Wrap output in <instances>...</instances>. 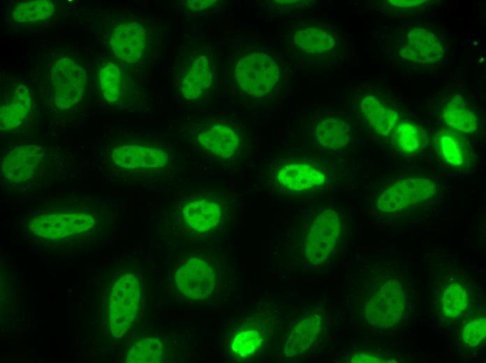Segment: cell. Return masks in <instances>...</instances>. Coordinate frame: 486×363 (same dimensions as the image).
Masks as SVG:
<instances>
[{
  "label": "cell",
  "instance_id": "cell-15",
  "mask_svg": "<svg viewBox=\"0 0 486 363\" xmlns=\"http://www.w3.org/2000/svg\"><path fill=\"white\" fill-rule=\"evenodd\" d=\"M293 50L303 57L322 59L337 47L335 35L329 29L318 25H301L295 28L290 35Z\"/></svg>",
  "mask_w": 486,
  "mask_h": 363
},
{
  "label": "cell",
  "instance_id": "cell-33",
  "mask_svg": "<svg viewBox=\"0 0 486 363\" xmlns=\"http://www.w3.org/2000/svg\"><path fill=\"white\" fill-rule=\"evenodd\" d=\"M389 4L394 6H399V7H409V6H418L420 4H422L424 2H426V1H422V0H408V1H388Z\"/></svg>",
  "mask_w": 486,
  "mask_h": 363
},
{
  "label": "cell",
  "instance_id": "cell-21",
  "mask_svg": "<svg viewBox=\"0 0 486 363\" xmlns=\"http://www.w3.org/2000/svg\"><path fill=\"white\" fill-rule=\"evenodd\" d=\"M442 118L453 131L470 133L478 127V117L460 95H455L446 104Z\"/></svg>",
  "mask_w": 486,
  "mask_h": 363
},
{
  "label": "cell",
  "instance_id": "cell-26",
  "mask_svg": "<svg viewBox=\"0 0 486 363\" xmlns=\"http://www.w3.org/2000/svg\"><path fill=\"white\" fill-rule=\"evenodd\" d=\"M470 296L464 286L459 283L448 285L441 297V314L450 319L462 315L469 305Z\"/></svg>",
  "mask_w": 486,
  "mask_h": 363
},
{
  "label": "cell",
  "instance_id": "cell-2",
  "mask_svg": "<svg viewBox=\"0 0 486 363\" xmlns=\"http://www.w3.org/2000/svg\"><path fill=\"white\" fill-rule=\"evenodd\" d=\"M97 218L87 209H57L40 212L32 215L27 229L36 238L58 243L81 237L97 225Z\"/></svg>",
  "mask_w": 486,
  "mask_h": 363
},
{
  "label": "cell",
  "instance_id": "cell-32",
  "mask_svg": "<svg viewBox=\"0 0 486 363\" xmlns=\"http://www.w3.org/2000/svg\"><path fill=\"white\" fill-rule=\"evenodd\" d=\"M351 362H385L382 359L376 357L374 355L362 352L355 354L348 360Z\"/></svg>",
  "mask_w": 486,
  "mask_h": 363
},
{
  "label": "cell",
  "instance_id": "cell-29",
  "mask_svg": "<svg viewBox=\"0 0 486 363\" xmlns=\"http://www.w3.org/2000/svg\"><path fill=\"white\" fill-rule=\"evenodd\" d=\"M54 12V5L50 1H25L15 7L12 17L18 22H40L49 19Z\"/></svg>",
  "mask_w": 486,
  "mask_h": 363
},
{
  "label": "cell",
  "instance_id": "cell-11",
  "mask_svg": "<svg viewBox=\"0 0 486 363\" xmlns=\"http://www.w3.org/2000/svg\"><path fill=\"white\" fill-rule=\"evenodd\" d=\"M113 54L126 64H134L144 59L149 47V35L143 23L123 20L116 23L110 34Z\"/></svg>",
  "mask_w": 486,
  "mask_h": 363
},
{
  "label": "cell",
  "instance_id": "cell-4",
  "mask_svg": "<svg viewBox=\"0 0 486 363\" xmlns=\"http://www.w3.org/2000/svg\"><path fill=\"white\" fill-rule=\"evenodd\" d=\"M175 71L181 96L197 101L203 98L212 87L214 62L205 46L196 45L184 52Z\"/></svg>",
  "mask_w": 486,
  "mask_h": 363
},
{
  "label": "cell",
  "instance_id": "cell-10",
  "mask_svg": "<svg viewBox=\"0 0 486 363\" xmlns=\"http://www.w3.org/2000/svg\"><path fill=\"white\" fill-rule=\"evenodd\" d=\"M433 180L422 177H407L399 180L379 196L376 207L381 212H396L410 206L422 203L435 193Z\"/></svg>",
  "mask_w": 486,
  "mask_h": 363
},
{
  "label": "cell",
  "instance_id": "cell-23",
  "mask_svg": "<svg viewBox=\"0 0 486 363\" xmlns=\"http://www.w3.org/2000/svg\"><path fill=\"white\" fill-rule=\"evenodd\" d=\"M315 136L317 142L323 147L334 150L341 149L349 142L350 127L347 122L340 118L324 117L316 126Z\"/></svg>",
  "mask_w": 486,
  "mask_h": 363
},
{
  "label": "cell",
  "instance_id": "cell-31",
  "mask_svg": "<svg viewBox=\"0 0 486 363\" xmlns=\"http://www.w3.org/2000/svg\"><path fill=\"white\" fill-rule=\"evenodd\" d=\"M185 7L190 11L197 12L213 8L218 3V1L213 0H198L185 1Z\"/></svg>",
  "mask_w": 486,
  "mask_h": 363
},
{
  "label": "cell",
  "instance_id": "cell-24",
  "mask_svg": "<svg viewBox=\"0 0 486 363\" xmlns=\"http://www.w3.org/2000/svg\"><path fill=\"white\" fill-rule=\"evenodd\" d=\"M30 107L29 89L24 85L18 86L11 101L1 107V131L10 130L20 125L28 114Z\"/></svg>",
  "mask_w": 486,
  "mask_h": 363
},
{
  "label": "cell",
  "instance_id": "cell-19",
  "mask_svg": "<svg viewBox=\"0 0 486 363\" xmlns=\"http://www.w3.org/2000/svg\"><path fill=\"white\" fill-rule=\"evenodd\" d=\"M435 142L441 157L449 165L462 168L469 164L470 147L461 133L452 129L441 131L435 138Z\"/></svg>",
  "mask_w": 486,
  "mask_h": 363
},
{
  "label": "cell",
  "instance_id": "cell-5",
  "mask_svg": "<svg viewBox=\"0 0 486 363\" xmlns=\"http://www.w3.org/2000/svg\"><path fill=\"white\" fill-rule=\"evenodd\" d=\"M280 77L278 61L263 52L242 55L235 66V78L239 87L253 96H263L277 85Z\"/></svg>",
  "mask_w": 486,
  "mask_h": 363
},
{
  "label": "cell",
  "instance_id": "cell-3",
  "mask_svg": "<svg viewBox=\"0 0 486 363\" xmlns=\"http://www.w3.org/2000/svg\"><path fill=\"white\" fill-rule=\"evenodd\" d=\"M190 124L192 137L200 147L216 158H233L242 148L243 132L231 120L205 116L193 119Z\"/></svg>",
  "mask_w": 486,
  "mask_h": 363
},
{
  "label": "cell",
  "instance_id": "cell-22",
  "mask_svg": "<svg viewBox=\"0 0 486 363\" xmlns=\"http://www.w3.org/2000/svg\"><path fill=\"white\" fill-rule=\"evenodd\" d=\"M265 339L263 323L248 325L233 335L230 343V351L234 358L244 360L254 355L262 346Z\"/></svg>",
  "mask_w": 486,
  "mask_h": 363
},
{
  "label": "cell",
  "instance_id": "cell-30",
  "mask_svg": "<svg viewBox=\"0 0 486 363\" xmlns=\"http://www.w3.org/2000/svg\"><path fill=\"white\" fill-rule=\"evenodd\" d=\"M486 320L479 318L467 322L462 329V340L470 347L478 346L485 337Z\"/></svg>",
  "mask_w": 486,
  "mask_h": 363
},
{
  "label": "cell",
  "instance_id": "cell-6",
  "mask_svg": "<svg viewBox=\"0 0 486 363\" xmlns=\"http://www.w3.org/2000/svg\"><path fill=\"white\" fill-rule=\"evenodd\" d=\"M140 283L132 273L119 277L113 284L109 297L110 332L113 338H121L135 322L140 300Z\"/></svg>",
  "mask_w": 486,
  "mask_h": 363
},
{
  "label": "cell",
  "instance_id": "cell-16",
  "mask_svg": "<svg viewBox=\"0 0 486 363\" xmlns=\"http://www.w3.org/2000/svg\"><path fill=\"white\" fill-rule=\"evenodd\" d=\"M274 180L282 188L300 192L322 186L326 181V175L311 163L292 161L284 163L277 168Z\"/></svg>",
  "mask_w": 486,
  "mask_h": 363
},
{
  "label": "cell",
  "instance_id": "cell-20",
  "mask_svg": "<svg viewBox=\"0 0 486 363\" xmlns=\"http://www.w3.org/2000/svg\"><path fill=\"white\" fill-rule=\"evenodd\" d=\"M360 105L369 124L381 135H390L399 122V113L373 95L364 96Z\"/></svg>",
  "mask_w": 486,
  "mask_h": 363
},
{
  "label": "cell",
  "instance_id": "cell-7",
  "mask_svg": "<svg viewBox=\"0 0 486 363\" xmlns=\"http://www.w3.org/2000/svg\"><path fill=\"white\" fill-rule=\"evenodd\" d=\"M45 151L41 146L33 145L15 147L3 158L1 170L6 180L20 186H32L45 182L53 172L46 167Z\"/></svg>",
  "mask_w": 486,
  "mask_h": 363
},
{
  "label": "cell",
  "instance_id": "cell-14",
  "mask_svg": "<svg viewBox=\"0 0 486 363\" xmlns=\"http://www.w3.org/2000/svg\"><path fill=\"white\" fill-rule=\"evenodd\" d=\"M223 210L222 202L213 193L195 194L182 205V221L192 231L206 232L219 225Z\"/></svg>",
  "mask_w": 486,
  "mask_h": 363
},
{
  "label": "cell",
  "instance_id": "cell-28",
  "mask_svg": "<svg viewBox=\"0 0 486 363\" xmlns=\"http://www.w3.org/2000/svg\"><path fill=\"white\" fill-rule=\"evenodd\" d=\"M392 133L396 145L405 153L418 152L426 142L425 132L414 123L399 122Z\"/></svg>",
  "mask_w": 486,
  "mask_h": 363
},
{
  "label": "cell",
  "instance_id": "cell-27",
  "mask_svg": "<svg viewBox=\"0 0 486 363\" xmlns=\"http://www.w3.org/2000/svg\"><path fill=\"white\" fill-rule=\"evenodd\" d=\"M163 346L154 336L143 337L128 350L125 362L128 363H155L163 359Z\"/></svg>",
  "mask_w": 486,
  "mask_h": 363
},
{
  "label": "cell",
  "instance_id": "cell-25",
  "mask_svg": "<svg viewBox=\"0 0 486 363\" xmlns=\"http://www.w3.org/2000/svg\"><path fill=\"white\" fill-rule=\"evenodd\" d=\"M98 82L101 92L108 103H117L123 98L126 80L122 69L115 63L108 61L102 64Z\"/></svg>",
  "mask_w": 486,
  "mask_h": 363
},
{
  "label": "cell",
  "instance_id": "cell-17",
  "mask_svg": "<svg viewBox=\"0 0 486 363\" xmlns=\"http://www.w3.org/2000/svg\"><path fill=\"white\" fill-rule=\"evenodd\" d=\"M399 54L401 57L418 63H434L444 55V47L432 31L422 28L410 29L405 37Z\"/></svg>",
  "mask_w": 486,
  "mask_h": 363
},
{
  "label": "cell",
  "instance_id": "cell-9",
  "mask_svg": "<svg viewBox=\"0 0 486 363\" xmlns=\"http://www.w3.org/2000/svg\"><path fill=\"white\" fill-rule=\"evenodd\" d=\"M87 83L85 70L75 60L63 57L51 69V84L55 105L62 110L79 103L84 94Z\"/></svg>",
  "mask_w": 486,
  "mask_h": 363
},
{
  "label": "cell",
  "instance_id": "cell-8",
  "mask_svg": "<svg viewBox=\"0 0 486 363\" xmlns=\"http://www.w3.org/2000/svg\"><path fill=\"white\" fill-rule=\"evenodd\" d=\"M365 299L364 316L371 325L388 327L399 321L404 309V295L397 281H380Z\"/></svg>",
  "mask_w": 486,
  "mask_h": 363
},
{
  "label": "cell",
  "instance_id": "cell-12",
  "mask_svg": "<svg viewBox=\"0 0 486 363\" xmlns=\"http://www.w3.org/2000/svg\"><path fill=\"white\" fill-rule=\"evenodd\" d=\"M341 231L337 212L326 209L314 220L304 241L307 259L314 265L326 260L334 249Z\"/></svg>",
  "mask_w": 486,
  "mask_h": 363
},
{
  "label": "cell",
  "instance_id": "cell-18",
  "mask_svg": "<svg viewBox=\"0 0 486 363\" xmlns=\"http://www.w3.org/2000/svg\"><path fill=\"white\" fill-rule=\"evenodd\" d=\"M323 323V315L314 312L297 323L292 328L284 345L282 356L301 355L318 339Z\"/></svg>",
  "mask_w": 486,
  "mask_h": 363
},
{
  "label": "cell",
  "instance_id": "cell-13",
  "mask_svg": "<svg viewBox=\"0 0 486 363\" xmlns=\"http://www.w3.org/2000/svg\"><path fill=\"white\" fill-rule=\"evenodd\" d=\"M176 288L191 299L209 297L215 286V274L210 263L205 258L195 256L180 266L174 276Z\"/></svg>",
  "mask_w": 486,
  "mask_h": 363
},
{
  "label": "cell",
  "instance_id": "cell-1",
  "mask_svg": "<svg viewBox=\"0 0 486 363\" xmlns=\"http://www.w3.org/2000/svg\"><path fill=\"white\" fill-rule=\"evenodd\" d=\"M112 175L124 182H158L172 177L173 158L160 145L143 143L124 144L111 151Z\"/></svg>",
  "mask_w": 486,
  "mask_h": 363
}]
</instances>
